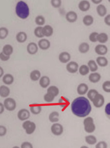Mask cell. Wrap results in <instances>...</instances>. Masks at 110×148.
Masks as SVG:
<instances>
[{"instance_id": "18", "label": "cell", "mask_w": 110, "mask_h": 148, "mask_svg": "<svg viewBox=\"0 0 110 148\" xmlns=\"http://www.w3.org/2000/svg\"><path fill=\"white\" fill-rule=\"evenodd\" d=\"M89 87L85 83H81L78 86L77 92L80 95H84L88 92Z\"/></svg>"}, {"instance_id": "14", "label": "cell", "mask_w": 110, "mask_h": 148, "mask_svg": "<svg viewBox=\"0 0 110 148\" xmlns=\"http://www.w3.org/2000/svg\"><path fill=\"white\" fill-rule=\"evenodd\" d=\"M38 47L41 50H47L51 47V42L47 39H41L38 42Z\"/></svg>"}, {"instance_id": "23", "label": "cell", "mask_w": 110, "mask_h": 148, "mask_svg": "<svg viewBox=\"0 0 110 148\" xmlns=\"http://www.w3.org/2000/svg\"><path fill=\"white\" fill-rule=\"evenodd\" d=\"M94 17L92 16L90 14L84 16L83 18V23L87 27L91 26L94 23Z\"/></svg>"}, {"instance_id": "45", "label": "cell", "mask_w": 110, "mask_h": 148, "mask_svg": "<svg viewBox=\"0 0 110 148\" xmlns=\"http://www.w3.org/2000/svg\"><path fill=\"white\" fill-rule=\"evenodd\" d=\"M96 148H108V144L105 141H100L96 145Z\"/></svg>"}, {"instance_id": "21", "label": "cell", "mask_w": 110, "mask_h": 148, "mask_svg": "<svg viewBox=\"0 0 110 148\" xmlns=\"http://www.w3.org/2000/svg\"><path fill=\"white\" fill-rule=\"evenodd\" d=\"M50 78L46 76H43L41 77L39 79V84L41 88H46L50 85Z\"/></svg>"}, {"instance_id": "48", "label": "cell", "mask_w": 110, "mask_h": 148, "mask_svg": "<svg viewBox=\"0 0 110 148\" xmlns=\"http://www.w3.org/2000/svg\"><path fill=\"white\" fill-rule=\"evenodd\" d=\"M21 148H33V145L29 142H24L22 143Z\"/></svg>"}, {"instance_id": "9", "label": "cell", "mask_w": 110, "mask_h": 148, "mask_svg": "<svg viewBox=\"0 0 110 148\" xmlns=\"http://www.w3.org/2000/svg\"><path fill=\"white\" fill-rule=\"evenodd\" d=\"M66 20L70 23H74L78 19V15L75 11L71 10L66 14Z\"/></svg>"}, {"instance_id": "41", "label": "cell", "mask_w": 110, "mask_h": 148, "mask_svg": "<svg viewBox=\"0 0 110 148\" xmlns=\"http://www.w3.org/2000/svg\"><path fill=\"white\" fill-rule=\"evenodd\" d=\"M50 3L53 8H58L62 5V0H51Z\"/></svg>"}, {"instance_id": "1", "label": "cell", "mask_w": 110, "mask_h": 148, "mask_svg": "<svg viewBox=\"0 0 110 148\" xmlns=\"http://www.w3.org/2000/svg\"><path fill=\"white\" fill-rule=\"evenodd\" d=\"M92 109L89 99L84 96L75 98L71 104V110L73 114L80 118L89 115L91 112Z\"/></svg>"}, {"instance_id": "39", "label": "cell", "mask_w": 110, "mask_h": 148, "mask_svg": "<svg viewBox=\"0 0 110 148\" xmlns=\"http://www.w3.org/2000/svg\"><path fill=\"white\" fill-rule=\"evenodd\" d=\"M42 27L38 26L35 29L34 33L35 35L37 38H42L44 37L42 32Z\"/></svg>"}, {"instance_id": "15", "label": "cell", "mask_w": 110, "mask_h": 148, "mask_svg": "<svg viewBox=\"0 0 110 148\" xmlns=\"http://www.w3.org/2000/svg\"><path fill=\"white\" fill-rule=\"evenodd\" d=\"M59 60L62 63H68L71 59V56L68 52H64L60 53L59 55Z\"/></svg>"}, {"instance_id": "10", "label": "cell", "mask_w": 110, "mask_h": 148, "mask_svg": "<svg viewBox=\"0 0 110 148\" xmlns=\"http://www.w3.org/2000/svg\"><path fill=\"white\" fill-rule=\"evenodd\" d=\"M79 9L82 12H86L90 8L91 3L88 0H82L78 5Z\"/></svg>"}, {"instance_id": "3", "label": "cell", "mask_w": 110, "mask_h": 148, "mask_svg": "<svg viewBox=\"0 0 110 148\" xmlns=\"http://www.w3.org/2000/svg\"><path fill=\"white\" fill-rule=\"evenodd\" d=\"M84 130L87 133H92L96 130V126L94 123V120L92 117H86L84 121Z\"/></svg>"}, {"instance_id": "49", "label": "cell", "mask_w": 110, "mask_h": 148, "mask_svg": "<svg viewBox=\"0 0 110 148\" xmlns=\"http://www.w3.org/2000/svg\"><path fill=\"white\" fill-rule=\"evenodd\" d=\"M105 23L106 25L108 26H110V14L106 15L104 16Z\"/></svg>"}, {"instance_id": "20", "label": "cell", "mask_w": 110, "mask_h": 148, "mask_svg": "<svg viewBox=\"0 0 110 148\" xmlns=\"http://www.w3.org/2000/svg\"><path fill=\"white\" fill-rule=\"evenodd\" d=\"M10 93V89L6 85L0 86V96L3 98H7Z\"/></svg>"}, {"instance_id": "2", "label": "cell", "mask_w": 110, "mask_h": 148, "mask_svg": "<svg viewBox=\"0 0 110 148\" xmlns=\"http://www.w3.org/2000/svg\"><path fill=\"white\" fill-rule=\"evenodd\" d=\"M15 13L19 18L22 20H26L30 15L29 6L24 1H19L16 5Z\"/></svg>"}, {"instance_id": "43", "label": "cell", "mask_w": 110, "mask_h": 148, "mask_svg": "<svg viewBox=\"0 0 110 148\" xmlns=\"http://www.w3.org/2000/svg\"><path fill=\"white\" fill-rule=\"evenodd\" d=\"M98 33L96 32H93L90 34L89 36V40L91 42H97V37Z\"/></svg>"}, {"instance_id": "40", "label": "cell", "mask_w": 110, "mask_h": 148, "mask_svg": "<svg viewBox=\"0 0 110 148\" xmlns=\"http://www.w3.org/2000/svg\"><path fill=\"white\" fill-rule=\"evenodd\" d=\"M87 92H88L87 93V97L92 102L93 101L96 95L98 94V91L97 90H96V89H93L90 90Z\"/></svg>"}, {"instance_id": "11", "label": "cell", "mask_w": 110, "mask_h": 148, "mask_svg": "<svg viewBox=\"0 0 110 148\" xmlns=\"http://www.w3.org/2000/svg\"><path fill=\"white\" fill-rule=\"evenodd\" d=\"M78 64L74 61L68 62L66 66V69L69 73H75L77 72L79 69Z\"/></svg>"}, {"instance_id": "34", "label": "cell", "mask_w": 110, "mask_h": 148, "mask_svg": "<svg viewBox=\"0 0 110 148\" xmlns=\"http://www.w3.org/2000/svg\"><path fill=\"white\" fill-rule=\"evenodd\" d=\"M87 66L89 67L90 71L92 73L96 72L98 69V66L96 62L93 60H90L89 61V62H88V66Z\"/></svg>"}, {"instance_id": "12", "label": "cell", "mask_w": 110, "mask_h": 148, "mask_svg": "<svg viewBox=\"0 0 110 148\" xmlns=\"http://www.w3.org/2000/svg\"><path fill=\"white\" fill-rule=\"evenodd\" d=\"M95 52L98 55H105L108 52V47L103 44H98L96 46L95 48Z\"/></svg>"}, {"instance_id": "24", "label": "cell", "mask_w": 110, "mask_h": 148, "mask_svg": "<svg viewBox=\"0 0 110 148\" xmlns=\"http://www.w3.org/2000/svg\"><path fill=\"white\" fill-rule=\"evenodd\" d=\"M101 79V75L98 73H92L89 76V81L93 83H96L100 81Z\"/></svg>"}, {"instance_id": "33", "label": "cell", "mask_w": 110, "mask_h": 148, "mask_svg": "<svg viewBox=\"0 0 110 148\" xmlns=\"http://www.w3.org/2000/svg\"><path fill=\"white\" fill-rule=\"evenodd\" d=\"M48 118L51 122H58L59 120V114L57 111H53L49 114Z\"/></svg>"}, {"instance_id": "35", "label": "cell", "mask_w": 110, "mask_h": 148, "mask_svg": "<svg viewBox=\"0 0 110 148\" xmlns=\"http://www.w3.org/2000/svg\"><path fill=\"white\" fill-rule=\"evenodd\" d=\"M85 141L89 145H94L97 143V140L94 136L89 135L86 136Z\"/></svg>"}, {"instance_id": "38", "label": "cell", "mask_w": 110, "mask_h": 148, "mask_svg": "<svg viewBox=\"0 0 110 148\" xmlns=\"http://www.w3.org/2000/svg\"><path fill=\"white\" fill-rule=\"evenodd\" d=\"M9 34V31L7 28L0 27V40H4L7 38Z\"/></svg>"}, {"instance_id": "30", "label": "cell", "mask_w": 110, "mask_h": 148, "mask_svg": "<svg viewBox=\"0 0 110 148\" xmlns=\"http://www.w3.org/2000/svg\"><path fill=\"white\" fill-rule=\"evenodd\" d=\"M41 76L40 72L38 70H33L30 74V78L32 81L36 82L39 80Z\"/></svg>"}, {"instance_id": "6", "label": "cell", "mask_w": 110, "mask_h": 148, "mask_svg": "<svg viewBox=\"0 0 110 148\" xmlns=\"http://www.w3.org/2000/svg\"><path fill=\"white\" fill-rule=\"evenodd\" d=\"M105 98L103 96L98 93L96 95L92 101L93 105L96 108H100L103 106L105 103Z\"/></svg>"}, {"instance_id": "44", "label": "cell", "mask_w": 110, "mask_h": 148, "mask_svg": "<svg viewBox=\"0 0 110 148\" xmlns=\"http://www.w3.org/2000/svg\"><path fill=\"white\" fill-rule=\"evenodd\" d=\"M54 98H55L52 95L47 93L44 96V99L45 101L48 103H52L54 100Z\"/></svg>"}, {"instance_id": "37", "label": "cell", "mask_w": 110, "mask_h": 148, "mask_svg": "<svg viewBox=\"0 0 110 148\" xmlns=\"http://www.w3.org/2000/svg\"><path fill=\"white\" fill-rule=\"evenodd\" d=\"M90 69L88 66L86 65H83L79 68V74L83 76L88 75L90 73Z\"/></svg>"}, {"instance_id": "54", "label": "cell", "mask_w": 110, "mask_h": 148, "mask_svg": "<svg viewBox=\"0 0 110 148\" xmlns=\"http://www.w3.org/2000/svg\"><path fill=\"white\" fill-rule=\"evenodd\" d=\"M80 148H89L88 147H86V146H82V147H81Z\"/></svg>"}, {"instance_id": "36", "label": "cell", "mask_w": 110, "mask_h": 148, "mask_svg": "<svg viewBox=\"0 0 110 148\" xmlns=\"http://www.w3.org/2000/svg\"><path fill=\"white\" fill-rule=\"evenodd\" d=\"M35 22L38 26L42 27L45 23V19L42 15H38L35 17Z\"/></svg>"}, {"instance_id": "32", "label": "cell", "mask_w": 110, "mask_h": 148, "mask_svg": "<svg viewBox=\"0 0 110 148\" xmlns=\"http://www.w3.org/2000/svg\"><path fill=\"white\" fill-rule=\"evenodd\" d=\"M47 93L50 94L54 97H56L59 93V90L56 86H51L48 88Z\"/></svg>"}, {"instance_id": "22", "label": "cell", "mask_w": 110, "mask_h": 148, "mask_svg": "<svg viewBox=\"0 0 110 148\" xmlns=\"http://www.w3.org/2000/svg\"><path fill=\"white\" fill-rule=\"evenodd\" d=\"M27 38V35L25 32L23 31H21L17 33L16 36V41L19 43H21L25 42L26 41Z\"/></svg>"}, {"instance_id": "50", "label": "cell", "mask_w": 110, "mask_h": 148, "mask_svg": "<svg viewBox=\"0 0 110 148\" xmlns=\"http://www.w3.org/2000/svg\"><path fill=\"white\" fill-rule=\"evenodd\" d=\"M105 113L107 115L110 116V103H107L105 107Z\"/></svg>"}, {"instance_id": "7", "label": "cell", "mask_w": 110, "mask_h": 148, "mask_svg": "<svg viewBox=\"0 0 110 148\" xmlns=\"http://www.w3.org/2000/svg\"><path fill=\"white\" fill-rule=\"evenodd\" d=\"M51 132L54 135L59 136L63 134L64 128L62 125L58 123H54L51 128Z\"/></svg>"}, {"instance_id": "55", "label": "cell", "mask_w": 110, "mask_h": 148, "mask_svg": "<svg viewBox=\"0 0 110 148\" xmlns=\"http://www.w3.org/2000/svg\"><path fill=\"white\" fill-rule=\"evenodd\" d=\"M12 148H20L19 147H17V146H15V147H13Z\"/></svg>"}, {"instance_id": "13", "label": "cell", "mask_w": 110, "mask_h": 148, "mask_svg": "<svg viewBox=\"0 0 110 148\" xmlns=\"http://www.w3.org/2000/svg\"><path fill=\"white\" fill-rule=\"evenodd\" d=\"M27 51L30 55H35L38 52L39 47L36 43L34 42H31L29 43L27 46Z\"/></svg>"}, {"instance_id": "4", "label": "cell", "mask_w": 110, "mask_h": 148, "mask_svg": "<svg viewBox=\"0 0 110 148\" xmlns=\"http://www.w3.org/2000/svg\"><path fill=\"white\" fill-rule=\"evenodd\" d=\"M3 104L5 109L10 111L14 110L16 107L15 100L11 97H7L3 101Z\"/></svg>"}, {"instance_id": "27", "label": "cell", "mask_w": 110, "mask_h": 148, "mask_svg": "<svg viewBox=\"0 0 110 148\" xmlns=\"http://www.w3.org/2000/svg\"><path fill=\"white\" fill-rule=\"evenodd\" d=\"M42 108L38 104H33L30 106V111L34 115H38L41 112Z\"/></svg>"}, {"instance_id": "5", "label": "cell", "mask_w": 110, "mask_h": 148, "mask_svg": "<svg viewBox=\"0 0 110 148\" xmlns=\"http://www.w3.org/2000/svg\"><path fill=\"white\" fill-rule=\"evenodd\" d=\"M22 127L26 130L27 134L30 135L34 132L36 129V125L35 123L30 121H26L22 123Z\"/></svg>"}, {"instance_id": "16", "label": "cell", "mask_w": 110, "mask_h": 148, "mask_svg": "<svg viewBox=\"0 0 110 148\" xmlns=\"http://www.w3.org/2000/svg\"><path fill=\"white\" fill-rule=\"evenodd\" d=\"M96 10L97 13L100 17H104L107 14L108 10H107V8L104 4H101V3L98 4L97 6Z\"/></svg>"}, {"instance_id": "26", "label": "cell", "mask_w": 110, "mask_h": 148, "mask_svg": "<svg viewBox=\"0 0 110 148\" xmlns=\"http://www.w3.org/2000/svg\"><path fill=\"white\" fill-rule=\"evenodd\" d=\"M96 63L100 67H105L108 66L109 62L106 57L100 56L97 58Z\"/></svg>"}, {"instance_id": "31", "label": "cell", "mask_w": 110, "mask_h": 148, "mask_svg": "<svg viewBox=\"0 0 110 148\" xmlns=\"http://www.w3.org/2000/svg\"><path fill=\"white\" fill-rule=\"evenodd\" d=\"M59 106L62 108H66L70 104V100L65 97H61L58 101Z\"/></svg>"}, {"instance_id": "56", "label": "cell", "mask_w": 110, "mask_h": 148, "mask_svg": "<svg viewBox=\"0 0 110 148\" xmlns=\"http://www.w3.org/2000/svg\"><path fill=\"white\" fill-rule=\"evenodd\" d=\"M109 2H110V0H109Z\"/></svg>"}, {"instance_id": "42", "label": "cell", "mask_w": 110, "mask_h": 148, "mask_svg": "<svg viewBox=\"0 0 110 148\" xmlns=\"http://www.w3.org/2000/svg\"><path fill=\"white\" fill-rule=\"evenodd\" d=\"M103 90L104 91L107 93L110 92V82L109 81H106L103 83Z\"/></svg>"}, {"instance_id": "28", "label": "cell", "mask_w": 110, "mask_h": 148, "mask_svg": "<svg viewBox=\"0 0 110 148\" xmlns=\"http://www.w3.org/2000/svg\"><path fill=\"white\" fill-rule=\"evenodd\" d=\"M14 52V48L11 45L6 44L3 46L2 52L6 55L10 56Z\"/></svg>"}, {"instance_id": "17", "label": "cell", "mask_w": 110, "mask_h": 148, "mask_svg": "<svg viewBox=\"0 0 110 148\" xmlns=\"http://www.w3.org/2000/svg\"><path fill=\"white\" fill-rule=\"evenodd\" d=\"M42 32L44 36L50 37L53 34V28L51 25H46L42 27Z\"/></svg>"}, {"instance_id": "46", "label": "cell", "mask_w": 110, "mask_h": 148, "mask_svg": "<svg viewBox=\"0 0 110 148\" xmlns=\"http://www.w3.org/2000/svg\"><path fill=\"white\" fill-rule=\"evenodd\" d=\"M10 56L6 55L2 52L0 53V60H1L2 61H7L10 59Z\"/></svg>"}, {"instance_id": "29", "label": "cell", "mask_w": 110, "mask_h": 148, "mask_svg": "<svg viewBox=\"0 0 110 148\" xmlns=\"http://www.w3.org/2000/svg\"><path fill=\"white\" fill-rule=\"evenodd\" d=\"M90 45L87 42H82L79 46V51L81 53H86L90 50Z\"/></svg>"}, {"instance_id": "8", "label": "cell", "mask_w": 110, "mask_h": 148, "mask_svg": "<svg viewBox=\"0 0 110 148\" xmlns=\"http://www.w3.org/2000/svg\"><path fill=\"white\" fill-rule=\"evenodd\" d=\"M30 112L26 109H22L18 111L17 117L21 121H25L30 117Z\"/></svg>"}, {"instance_id": "51", "label": "cell", "mask_w": 110, "mask_h": 148, "mask_svg": "<svg viewBox=\"0 0 110 148\" xmlns=\"http://www.w3.org/2000/svg\"><path fill=\"white\" fill-rule=\"evenodd\" d=\"M4 110H5V108H4V106H3V103H2L1 102H0V114H1L3 113Z\"/></svg>"}, {"instance_id": "19", "label": "cell", "mask_w": 110, "mask_h": 148, "mask_svg": "<svg viewBox=\"0 0 110 148\" xmlns=\"http://www.w3.org/2000/svg\"><path fill=\"white\" fill-rule=\"evenodd\" d=\"M14 78L11 74H6L2 77L3 82L6 85H11L14 83Z\"/></svg>"}, {"instance_id": "47", "label": "cell", "mask_w": 110, "mask_h": 148, "mask_svg": "<svg viewBox=\"0 0 110 148\" xmlns=\"http://www.w3.org/2000/svg\"><path fill=\"white\" fill-rule=\"evenodd\" d=\"M7 130L6 127L0 125V136H3L6 134Z\"/></svg>"}, {"instance_id": "53", "label": "cell", "mask_w": 110, "mask_h": 148, "mask_svg": "<svg viewBox=\"0 0 110 148\" xmlns=\"http://www.w3.org/2000/svg\"><path fill=\"white\" fill-rule=\"evenodd\" d=\"M4 70L2 67L0 66V78L2 77L4 75Z\"/></svg>"}, {"instance_id": "25", "label": "cell", "mask_w": 110, "mask_h": 148, "mask_svg": "<svg viewBox=\"0 0 110 148\" xmlns=\"http://www.w3.org/2000/svg\"><path fill=\"white\" fill-rule=\"evenodd\" d=\"M109 40V36L105 33H101L98 34L97 37V40L101 44H104L108 42Z\"/></svg>"}, {"instance_id": "52", "label": "cell", "mask_w": 110, "mask_h": 148, "mask_svg": "<svg viewBox=\"0 0 110 148\" xmlns=\"http://www.w3.org/2000/svg\"><path fill=\"white\" fill-rule=\"evenodd\" d=\"M91 1L94 4L98 5L103 2V0H91Z\"/></svg>"}]
</instances>
